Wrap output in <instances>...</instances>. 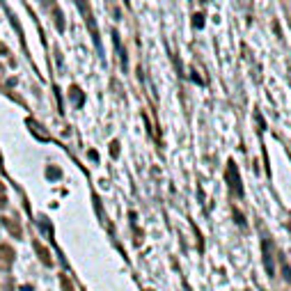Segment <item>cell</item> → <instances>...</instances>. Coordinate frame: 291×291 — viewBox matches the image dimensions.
Here are the masks:
<instances>
[{
    "label": "cell",
    "instance_id": "cell-3",
    "mask_svg": "<svg viewBox=\"0 0 291 291\" xmlns=\"http://www.w3.org/2000/svg\"><path fill=\"white\" fill-rule=\"evenodd\" d=\"M193 23H195V28H202V23H204V19H202V14H197L193 19Z\"/></svg>",
    "mask_w": 291,
    "mask_h": 291
},
{
    "label": "cell",
    "instance_id": "cell-2",
    "mask_svg": "<svg viewBox=\"0 0 291 291\" xmlns=\"http://www.w3.org/2000/svg\"><path fill=\"white\" fill-rule=\"evenodd\" d=\"M227 181H229L231 190H234V193H236V197H243V186L239 184V172H236L234 161H229V163H227Z\"/></svg>",
    "mask_w": 291,
    "mask_h": 291
},
{
    "label": "cell",
    "instance_id": "cell-1",
    "mask_svg": "<svg viewBox=\"0 0 291 291\" xmlns=\"http://www.w3.org/2000/svg\"><path fill=\"white\" fill-rule=\"evenodd\" d=\"M261 259H264V268L268 275H275V259H273V241L264 239L261 241Z\"/></svg>",
    "mask_w": 291,
    "mask_h": 291
}]
</instances>
